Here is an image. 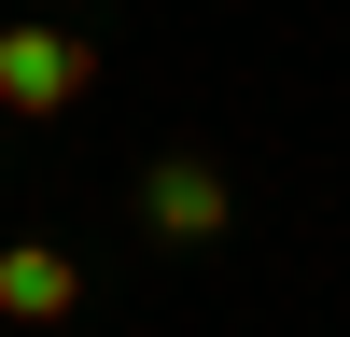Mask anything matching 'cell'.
Instances as JSON below:
<instances>
[{"label":"cell","mask_w":350,"mask_h":337,"mask_svg":"<svg viewBox=\"0 0 350 337\" xmlns=\"http://www.w3.org/2000/svg\"><path fill=\"white\" fill-rule=\"evenodd\" d=\"M84 84H98V42H84V28H0V112H70Z\"/></svg>","instance_id":"6da1fadb"},{"label":"cell","mask_w":350,"mask_h":337,"mask_svg":"<svg viewBox=\"0 0 350 337\" xmlns=\"http://www.w3.org/2000/svg\"><path fill=\"white\" fill-rule=\"evenodd\" d=\"M140 225H154V239H183V253H211L224 225H239L224 155H154V168H140Z\"/></svg>","instance_id":"7a4b0ae2"},{"label":"cell","mask_w":350,"mask_h":337,"mask_svg":"<svg viewBox=\"0 0 350 337\" xmlns=\"http://www.w3.org/2000/svg\"><path fill=\"white\" fill-rule=\"evenodd\" d=\"M70 309H84V267L56 239H14V253H0V323H70Z\"/></svg>","instance_id":"3957f363"}]
</instances>
